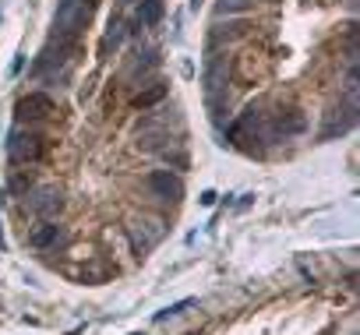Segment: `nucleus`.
Instances as JSON below:
<instances>
[{"label": "nucleus", "mask_w": 360, "mask_h": 335, "mask_svg": "<svg viewBox=\"0 0 360 335\" xmlns=\"http://www.w3.org/2000/svg\"><path fill=\"white\" fill-rule=\"evenodd\" d=\"M99 8V0H60L53 14V36L57 39H81Z\"/></svg>", "instance_id": "nucleus-1"}, {"label": "nucleus", "mask_w": 360, "mask_h": 335, "mask_svg": "<svg viewBox=\"0 0 360 335\" xmlns=\"http://www.w3.org/2000/svg\"><path fill=\"white\" fill-rule=\"evenodd\" d=\"M308 131V116L297 106H276L272 113H261V134L265 141H290Z\"/></svg>", "instance_id": "nucleus-2"}, {"label": "nucleus", "mask_w": 360, "mask_h": 335, "mask_svg": "<svg viewBox=\"0 0 360 335\" xmlns=\"http://www.w3.org/2000/svg\"><path fill=\"white\" fill-rule=\"evenodd\" d=\"M46 148H50L46 134H39V131H32V128H14V131L8 134V156H11L14 166L39 163V159L46 156Z\"/></svg>", "instance_id": "nucleus-3"}, {"label": "nucleus", "mask_w": 360, "mask_h": 335, "mask_svg": "<svg viewBox=\"0 0 360 335\" xmlns=\"http://www.w3.org/2000/svg\"><path fill=\"white\" fill-rule=\"evenodd\" d=\"M163 233H166V226L159 223V219H134L131 226H128V240H131V251L138 254V258H145L148 251L156 247V243L163 240Z\"/></svg>", "instance_id": "nucleus-4"}, {"label": "nucleus", "mask_w": 360, "mask_h": 335, "mask_svg": "<svg viewBox=\"0 0 360 335\" xmlns=\"http://www.w3.org/2000/svg\"><path fill=\"white\" fill-rule=\"evenodd\" d=\"M53 113H57V103L46 92H28V96H21L14 103V116L21 120V124H25V120H28V124H32V120H46Z\"/></svg>", "instance_id": "nucleus-5"}, {"label": "nucleus", "mask_w": 360, "mask_h": 335, "mask_svg": "<svg viewBox=\"0 0 360 335\" xmlns=\"http://www.w3.org/2000/svg\"><path fill=\"white\" fill-rule=\"evenodd\" d=\"M145 184H148V191H152L156 198H163L170 205H177L180 198H184V180H180L177 173H170V170H152Z\"/></svg>", "instance_id": "nucleus-6"}, {"label": "nucleus", "mask_w": 360, "mask_h": 335, "mask_svg": "<svg viewBox=\"0 0 360 335\" xmlns=\"http://www.w3.org/2000/svg\"><path fill=\"white\" fill-rule=\"evenodd\" d=\"M28 243H32L36 251H57L68 243V226H60L57 219H43L32 233H28Z\"/></svg>", "instance_id": "nucleus-7"}, {"label": "nucleus", "mask_w": 360, "mask_h": 335, "mask_svg": "<svg viewBox=\"0 0 360 335\" xmlns=\"http://www.w3.org/2000/svg\"><path fill=\"white\" fill-rule=\"evenodd\" d=\"M28 208H32L39 219H57L60 212H64V194L57 187H39L32 198H28Z\"/></svg>", "instance_id": "nucleus-8"}, {"label": "nucleus", "mask_w": 360, "mask_h": 335, "mask_svg": "<svg viewBox=\"0 0 360 335\" xmlns=\"http://www.w3.org/2000/svg\"><path fill=\"white\" fill-rule=\"evenodd\" d=\"M110 276H113V265L103 261V258L88 261V265H81V268L74 272V279H78V283H88V286H99V283H106Z\"/></svg>", "instance_id": "nucleus-9"}, {"label": "nucleus", "mask_w": 360, "mask_h": 335, "mask_svg": "<svg viewBox=\"0 0 360 335\" xmlns=\"http://www.w3.org/2000/svg\"><path fill=\"white\" fill-rule=\"evenodd\" d=\"M265 74V57L248 50V53H240L237 60V81H251V78H261Z\"/></svg>", "instance_id": "nucleus-10"}, {"label": "nucleus", "mask_w": 360, "mask_h": 335, "mask_svg": "<svg viewBox=\"0 0 360 335\" xmlns=\"http://www.w3.org/2000/svg\"><path fill=\"white\" fill-rule=\"evenodd\" d=\"M353 120H357V113L353 110H346V116H328V124H325V131H321V141H328V138H336V134H346L350 128H353Z\"/></svg>", "instance_id": "nucleus-11"}, {"label": "nucleus", "mask_w": 360, "mask_h": 335, "mask_svg": "<svg viewBox=\"0 0 360 335\" xmlns=\"http://www.w3.org/2000/svg\"><path fill=\"white\" fill-rule=\"evenodd\" d=\"M159 99H166V85H163V81H156L152 88H145V92H138L131 103H134L138 110H148V106H156Z\"/></svg>", "instance_id": "nucleus-12"}, {"label": "nucleus", "mask_w": 360, "mask_h": 335, "mask_svg": "<svg viewBox=\"0 0 360 335\" xmlns=\"http://www.w3.org/2000/svg\"><path fill=\"white\" fill-rule=\"evenodd\" d=\"M159 18H163V0H141L138 21L141 25H159Z\"/></svg>", "instance_id": "nucleus-13"}, {"label": "nucleus", "mask_w": 360, "mask_h": 335, "mask_svg": "<svg viewBox=\"0 0 360 335\" xmlns=\"http://www.w3.org/2000/svg\"><path fill=\"white\" fill-rule=\"evenodd\" d=\"M177 141H170V148H159V159L163 163H170V166H177V170H188V152L184 148H173Z\"/></svg>", "instance_id": "nucleus-14"}, {"label": "nucleus", "mask_w": 360, "mask_h": 335, "mask_svg": "<svg viewBox=\"0 0 360 335\" xmlns=\"http://www.w3.org/2000/svg\"><path fill=\"white\" fill-rule=\"evenodd\" d=\"M120 39H124V25H120V21H110V32H106V39H103V53L117 50Z\"/></svg>", "instance_id": "nucleus-15"}, {"label": "nucleus", "mask_w": 360, "mask_h": 335, "mask_svg": "<svg viewBox=\"0 0 360 335\" xmlns=\"http://www.w3.org/2000/svg\"><path fill=\"white\" fill-rule=\"evenodd\" d=\"M188 307H194V296H188V300H180V303H173V307H166V311H159V314H156V321H166V318H177V314H184Z\"/></svg>", "instance_id": "nucleus-16"}, {"label": "nucleus", "mask_w": 360, "mask_h": 335, "mask_svg": "<svg viewBox=\"0 0 360 335\" xmlns=\"http://www.w3.org/2000/svg\"><path fill=\"white\" fill-rule=\"evenodd\" d=\"M28 184H32V176H11V191H28Z\"/></svg>", "instance_id": "nucleus-17"}, {"label": "nucleus", "mask_w": 360, "mask_h": 335, "mask_svg": "<svg viewBox=\"0 0 360 335\" xmlns=\"http://www.w3.org/2000/svg\"><path fill=\"white\" fill-rule=\"evenodd\" d=\"M248 8V0H226V4H219V11H240Z\"/></svg>", "instance_id": "nucleus-18"}, {"label": "nucleus", "mask_w": 360, "mask_h": 335, "mask_svg": "<svg viewBox=\"0 0 360 335\" xmlns=\"http://www.w3.org/2000/svg\"><path fill=\"white\" fill-rule=\"evenodd\" d=\"M216 198H219L216 191H205V194H201V205H205V208H212V205H216Z\"/></svg>", "instance_id": "nucleus-19"}, {"label": "nucleus", "mask_w": 360, "mask_h": 335, "mask_svg": "<svg viewBox=\"0 0 360 335\" xmlns=\"http://www.w3.org/2000/svg\"><path fill=\"white\" fill-rule=\"evenodd\" d=\"M131 335H145V332H131Z\"/></svg>", "instance_id": "nucleus-20"}]
</instances>
